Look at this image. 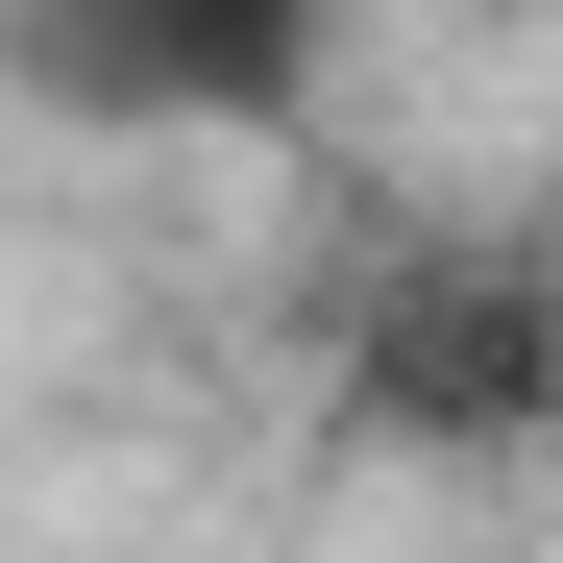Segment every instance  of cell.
Instances as JSON below:
<instances>
[{
  "label": "cell",
  "mask_w": 563,
  "mask_h": 563,
  "mask_svg": "<svg viewBox=\"0 0 563 563\" xmlns=\"http://www.w3.org/2000/svg\"><path fill=\"white\" fill-rule=\"evenodd\" d=\"M343 417L417 465H515L563 441V269L539 245H393L343 295Z\"/></svg>",
  "instance_id": "obj_1"
},
{
  "label": "cell",
  "mask_w": 563,
  "mask_h": 563,
  "mask_svg": "<svg viewBox=\"0 0 563 563\" xmlns=\"http://www.w3.org/2000/svg\"><path fill=\"white\" fill-rule=\"evenodd\" d=\"M25 74L99 99V123H269L319 74V0H49Z\"/></svg>",
  "instance_id": "obj_2"
}]
</instances>
